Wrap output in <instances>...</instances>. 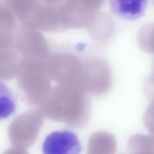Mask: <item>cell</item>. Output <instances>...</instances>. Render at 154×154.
<instances>
[{
    "label": "cell",
    "mask_w": 154,
    "mask_h": 154,
    "mask_svg": "<svg viewBox=\"0 0 154 154\" xmlns=\"http://www.w3.org/2000/svg\"><path fill=\"white\" fill-rule=\"evenodd\" d=\"M19 23L48 32L68 30L76 13L77 0H8Z\"/></svg>",
    "instance_id": "6da1fadb"
},
{
    "label": "cell",
    "mask_w": 154,
    "mask_h": 154,
    "mask_svg": "<svg viewBox=\"0 0 154 154\" xmlns=\"http://www.w3.org/2000/svg\"><path fill=\"white\" fill-rule=\"evenodd\" d=\"M44 154H78L82 146L77 135L72 131L63 129L48 134L42 146Z\"/></svg>",
    "instance_id": "7a4b0ae2"
},
{
    "label": "cell",
    "mask_w": 154,
    "mask_h": 154,
    "mask_svg": "<svg viewBox=\"0 0 154 154\" xmlns=\"http://www.w3.org/2000/svg\"><path fill=\"white\" fill-rule=\"evenodd\" d=\"M148 0H109L111 11L123 19L135 20L145 13Z\"/></svg>",
    "instance_id": "3957f363"
},
{
    "label": "cell",
    "mask_w": 154,
    "mask_h": 154,
    "mask_svg": "<svg viewBox=\"0 0 154 154\" xmlns=\"http://www.w3.org/2000/svg\"><path fill=\"white\" fill-rule=\"evenodd\" d=\"M127 148L131 154H154V134H135L129 139Z\"/></svg>",
    "instance_id": "277c9868"
},
{
    "label": "cell",
    "mask_w": 154,
    "mask_h": 154,
    "mask_svg": "<svg viewBox=\"0 0 154 154\" xmlns=\"http://www.w3.org/2000/svg\"><path fill=\"white\" fill-rule=\"evenodd\" d=\"M137 40L142 51L154 55V23H148L140 28Z\"/></svg>",
    "instance_id": "5b68a950"
},
{
    "label": "cell",
    "mask_w": 154,
    "mask_h": 154,
    "mask_svg": "<svg viewBox=\"0 0 154 154\" xmlns=\"http://www.w3.org/2000/svg\"><path fill=\"white\" fill-rule=\"evenodd\" d=\"M7 90H4L3 97L2 95L1 96V104L3 103L4 105H1V109L4 108V109L1 110V118H6L8 117L15 110V103H14V99L12 97V94L8 91L6 92Z\"/></svg>",
    "instance_id": "8992f818"
},
{
    "label": "cell",
    "mask_w": 154,
    "mask_h": 154,
    "mask_svg": "<svg viewBox=\"0 0 154 154\" xmlns=\"http://www.w3.org/2000/svg\"><path fill=\"white\" fill-rule=\"evenodd\" d=\"M151 66H152V75H154V57L153 58V60L152 61V64H151Z\"/></svg>",
    "instance_id": "52a82bcc"
},
{
    "label": "cell",
    "mask_w": 154,
    "mask_h": 154,
    "mask_svg": "<svg viewBox=\"0 0 154 154\" xmlns=\"http://www.w3.org/2000/svg\"><path fill=\"white\" fill-rule=\"evenodd\" d=\"M82 3H83V2H82ZM83 6H84V4H83ZM84 8H85V7H84ZM85 10H86V9H85ZM86 12H87V14H88V16H89V22H88V25H87V26H88V25H89V24H90V20H91V18H90V16H89V14H88V12H87V11L86 10Z\"/></svg>",
    "instance_id": "ba28073f"
},
{
    "label": "cell",
    "mask_w": 154,
    "mask_h": 154,
    "mask_svg": "<svg viewBox=\"0 0 154 154\" xmlns=\"http://www.w3.org/2000/svg\"><path fill=\"white\" fill-rule=\"evenodd\" d=\"M82 4H83V3H82ZM83 7H84V6H83ZM85 11H86V13H87V16H88V21H87V24H86V26H87V25H88V22H89V16H88V14H87V12H86V10H85Z\"/></svg>",
    "instance_id": "9c48e42d"
},
{
    "label": "cell",
    "mask_w": 154,
    "mask_h": 154,
    "mask_svg": "<svg viewBox=\"0 0 154 154\" xmlns=\"http://www.w3.org/2000/svg\"><path fill=\"white\" fill-rule=\"evenodd\" d=\"M151 2L154 5V0H151Z\"/></svg>",
    "instance_id": "30bf717a"
}]
</instances>
